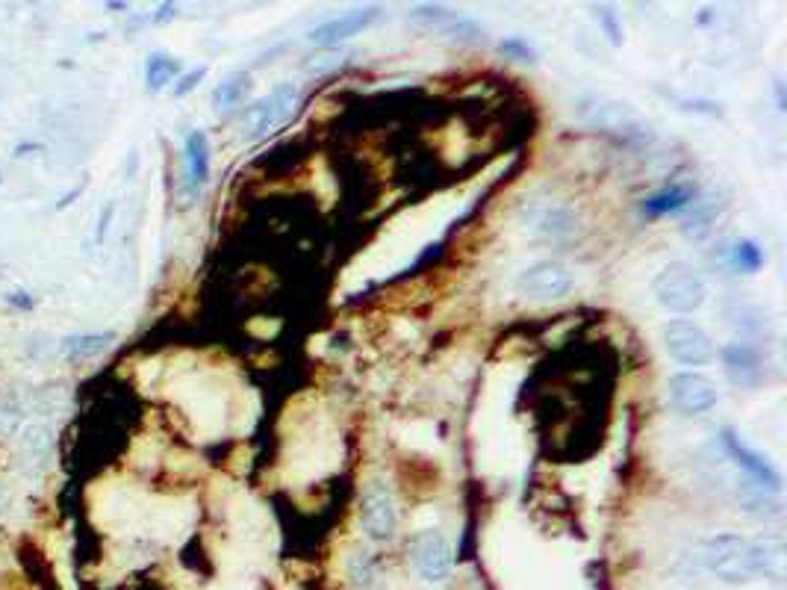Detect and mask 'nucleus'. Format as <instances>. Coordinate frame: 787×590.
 I'll return each mask as SVG.
<instances>
[{
	"instance_id": "nucleus-5",
	"label": "nucleus",
	"mask_w": 787,
	"mask_h": 590,
	"mask_svg": "<svg viewBox=\"0 0 787 590\" xmlns=\"http://www.w3.org/2000/svg\"><path fill=\"white\" fill-rule=\"evenodd\" d=\"M661 343L681 366H705L717 354L711 334L693 319H667L661 328Z\"/></svg>"
},
{
	"instance_id": "nucleus-14",
	"label": "nucleus",
	"mask_w": 787,
	"mask_h": 590,
	"mask_svg": "<svg viewBox=\"0 0 787 590\" xmlns=\"http://www.w3.org/2000/svg\"><path fill=\"white\" fill-rule=\"evenodd\" d=\"M752 546V567L755 576H764L773 585H782L787 579V543L779 531H764L749 540Z\"/></svg>"
},
{
	"instance_id": "nucleus-16",
	"label": "nucleus",
	"mask_w": 787,
	"mask_h": 590,
	"mask_svg": "<svg viewBox=\"0 0 787 590\" xmlns=\"http://www.w3.org/2000/svg\"><path fill=\"white\" fill-rule=\"evenodd\" d=\"M183 157H186V186L192 192H198L207 183V177H210V142H207V133L192 130L186 136Z\"/></svg>"
},
{
	"instance_id": "nucleus-3",
	"label": "nucleus",
	"mask_w": 787,
	"mask_h": 590,
	"mask_svg": "<svg viewBox=\"0 0 787 590\" xmlns=\"http://www.w3.org/2000/svg\"><path fill=\"white\" fill-rule=\"evenodd\" d=\"M298 101H301V89H298L295 83H278L272 92L260 95V98L242 113V118H239V133H242V139L257 142V139L269 136L272 130L283 127V124L292 118V113H295Z\"/></svg>"
},
{
	"instance_id": "nucleus-6",
	"label": "nucleus",
	"mask_w": 787,
	"mask_h": 590,
	"mask_svg": "<svg viewBox=\"0 0 787 590\" xmlns=\"http://www.w3.org/2000/svg\"><path fill=\"white\" fill-rule=\"evenodd\" d=\"M667 399H670L673 411L681 413V416H702V413L717 408L720 387L711 375H705L699 369H684V372H675L667 381Z\"/></svg>"
},
{
	"instance_id": "nucleus-21",
	"label": "nucleus",
	"mask_w": 787,
	"mask_h": 590,
	"mask_svg": "<svg viewBox=\"0 0 787 590\" xmlns=\"http://www.w3.org/2000/svg\"><path fill=\"white\" fill-rule=\"evenodd\" d=\"M348 59H351V51L342 48V45H339V48H319L313 57H307L304 71H307L310 77H322V74H331V71L342 68Z\"/></svg>"
},
{
	"instance_id": "nucleus-22",
	"label": "nucleus",
	"mask_w": 787,
	"mask_h": 590,
	"mask_svg": "<svg viewBox=\"0 0 787 590\" xmlns=\"http://www.w3.org/2000/svg\"><path fill=\"white\" fill-rule=\"evenodd\" d=\"M177 71H180L177 59L163 57V54H151V57H148V65H145V80H148V89H151V92H160V89H166L171 80L177 77Z\"/></svg>"
},
{
	"instance_id": "nucleus-12",
	"label": "nucleus",
	"mask_w": 787,
	"mask_h": 590,
	"mask_svg": "<svg viewBox=\"0 0 787 590\" xmlns=\"http://www.w3.org/2000/svg\"><path fill=\"white\" fill-rule=\"evenodd\" d=\"M378 15H381L378 6L342 12L337 18H328V21L316 24V27L307 33V42H313L316 48H339L342 42H348V39H354L357 33L369 30V27L378 21Z\"/></svg>"
},
{
	"instance_id": "nucleus-17",
	"label": "nucleus",
	"mask_w": 787,
	"mask_h": 590,
	"mask_svg": "<svg viewBox=\"0 0 787 590\" xmlns=\"http://www.w3.org/2000/svg\"><path fill=\"white\" fill-rule=\"evenodd\" d=\"M720 260L734 269V272H746V275H755L761 266H764V251L758 248V242L752 239H729L723 245V254Z\"/></svg>"
},
{
	"instance_id": "nucleus-13",
	"label": "nucleus",
	"mask_w": 787,
	"mask_h": 590,
	"mask_svg": "<svg viewBox=\"0 0 787 590\" xmlns=\"http://www.w3.org/2000/svg\"><path fill=\"white\" fill-rule=\"evenodd\" d=\"M723 366H726V375L731 378L734 387H743V390H755L764 384L767 378V363L761 352L749 343H729L723 352Z\"/></svg>"
},
{
	"instance_id": "nucleus-26",
	"label": "nucleus",
	"mask_w": 787,
	"mask_h": 590,
	"mask_svg": "<svg viewBox=\"0 0 787 590\" xmlns=\"http://www.w3.org/2000/svg\"><path fill=\"white\" fill-rule=\"evenodd\" d=\"M174 12H177V6H174V3H166V6H160V12L154 15V21H157V24L171 21V18H174Z\"/></svg>"
},
{
	"instance_id": "nucleus-7",
	"label": "nucleus",
	"mask_w": 787,
	"mask_h": 590,
	"mask_svg": "<svg viewBox=\"0 0 787 590\" xmlns=\"http://www.w3.org/2000/svg\"><path fill=\"white\" fill-rule=\"evenodd\" d=\"M519 228L528 236H537V239H566L578 231V216L561 204V201H552V198H534V201H525L522 210H519Z\"/></svg>"
},
{
	"instance_id": "nucleus-15",
	"label": "nucleus",
	"mask_w": 787,
	"mask_h": 590,
	"mask_svg": "<svg viewBox=\"0 0 787 590\" xmlns=\"http://www.w3.org/2000/svg\"><path fill=\"white\" fill-rule=\"evenodd\" d=\"M51 428L48 425H27L18 434V467L27 475H39L48 467L51 455Z\"/></svg>"
},
{
	"instance_id": "nucleus-9",
	"label": "nucleus",
	"mask_w": 787,
	"mask_h": 590,
	"mask_svg": "<svg viewBox=\"0 0 787 590\" xmlns=\"http://www.w3.org/2000/svg\"><path fill=\"white\" fill-rule=\"evenodd\" d=\"M720 446H723V452L729 455L731 461L737 464V470H743V475H746L752 484H758L761 490L776 493V496L782 493V472L773 467V461H770L767 455H761V452H755L752 446H746L734 428H723V431H720Z\"/></svg>"
},
{
	"instance_id": "nucleus-2",
	"label": "nucleus",
	"mask_w": 787,
	"mask_h": 590,
	"mask_svg": "<svg viewBox=\"0 0 787 590\" xmlns=\"http://www.w3.org/2000/svg\"><path fill=\"white\" fill-rule=\"evenodd\" d=\"M699 564L726 585H743V582L755 579L749 537H740L731 531L705 537L699 543Z\"/></svg>"
},
{
	"instance_id": "nucleus-20",
	"label": "nucleus",
	"mask_w": 787,
	"mask_h": 590,
	"mask_svg": "<svg viewBox=\"0 0 787 590\" xmlns=\"http://www.w3.org/2000/svg\"><path fill=\"white\" fill-rule=\"evenodd\" d=\"M248 89H251V77H248L245 71H236V74L225 77V80L216 86V92H213V104H216V110H219V113H227V110L239 107V104L245 101Z\"/></svg>"
},
{
	"instance_id": "nucleus-8",
	"label": "nucleus",
	"mask_w": 787,
	"mask_h": 590,
	"mask_svg": "<svg viewBox=\"0 0 787 590\" xmlns=\"http://www.w3.org/2000/svg\"><path fill=\"white\" fill-rule=\"evenodd\" d=\"M572 284H575L572 272L558 260H537L525 266L513 281L516 293L534 298V301H558L563 295H569Z\"/></svg>"
},
{
	"instance_id": "nucleus-25",
	"label": "nucleus",
	"mask_w": 787,
	"mask_h": 590,
	"mask_svg": "<svg viewBox=\"0 0 787 590\" xmlns=\"http://www.w3.org/2000/svg\"><path fill=\"white\" fill-rule=\"evenodd\" d=\"M204 77H207V68H204V65H201V68H192L189 74H183V77L177 80V86H174V95H177V98L189 95V92H192V89H195V86H198Z\"/></svg>"
},
{
	"instance_id": "nucleus-18",
	"label": "nucleus",
	"mask_w": 787,
	"mask_h": 590,
	"mask_svg": "<svg viewBox=\"0 0 787 590\" xmlns=\"http://www.w3.org/2000/svg\"><path fill=\"white\" fill-rule=\"evenodd\" d=\"M696 198V189L690 183H678V186H670L664 192H655L652 198L643 201V213L658 219V216H667V213H678L684 207H690Z\"/></svg>"
},
{
	"instance_id": "nucleus-24",
	"label": "nucleus",
	"mask_w": 787,
	"mask_h": 590,
	"mask_svg": "<svg viewBox=\"0 0 787 590\" xmlns=\"http://www.w3.org/2000/svg\"><path fill=\"white\" fill-rule=\"evenodd\" d=\"M596 21L602 24V30H605V36H608L611 45H622V24L617 21V12H614V9L599 6V9H596Z\"/></svg>"
},
{
	"instance_id": "nucleus-19",
	"label": "nucleus",
	"mask_w": 787,
	"mask_h": 590,
	"mask_svg": "<svg viewBox=\"0 0 787 590\" xmlns=\"http://www.w3.org/2000/svg\"><path fill=\"white\" fill-rule=\"evenodd\" d=\"M113 340V331L74 334V337H65V340H62V354H65V360H71V363H83V360H92V357L107 352V349L113 346Z\"/></svg>"
},
{
	"instance_id": "nucleus-27",
	"label": "nucleus",
	"mask_w": 787,
	"mask_h": 590,
	"mask_svg": "<svg viewBox=\"0 0 787 590\" xmlns=\"http://www.w3.org/2000/svg\"><path fill=\"white\" fill-rule=\"evenodd\" d=\"M110 219H113V204L104 210V216H101V228H98V239H104L107 236V228H110Z\"/></svg>"
},
{
	"instance_id": "nucleus-28",
	"label": "nucleus",
	"mask_w": 787,
	"mask_h": 590,
	"mask_svg": "<svg viewBox=\"0 0 787 590\" xmlns=\"http://www.w3.org/2000/svg\"><path fill=\"white\" fill-rule=\"evenodd\" d=\"M3 505H6V490L0 487V511H3Z\"/></svg>"
},
{
	"instance_id": "nucleus-23",
	"label": "nucleus",
	"mask_w": 787,
	"mask_h": 590,
	"mask_svg": "<svg viewBox=\"0 0 787 590\" xmlns=\"http://www.w3.org/2000/svg\"><path fill=\"white\" fill-rule=\"evenodd\" d=\"M499 51H502L507 59H516V62H537V59H540L537 48H534L531 42L519 39V36L502 39V42H499Z\"/></svg>"
},
{
	"instance_id": "nucleus-4",
	"label": "nucleus",
	"mask_w": 787,
	"mask_h": 590,
	"mask_svg": "<svg viewBox=\"0 0 787 590\" xmlns=\"http://www.w3.org/2000/svg\"><path fill=\"white\" fill-rule=\"evenodd\" d=\"M575 116L587 127L619 133V136H646L649 130L631 104L611 98V95H584L575 107Z\"/></svg>"
},
{
	"instance_id": "nucleus-1",
	"label": "nucleus",
	"mask_w": 787,
	"mask_h": 590,
	"mask_svg": "<svg viewBox=\"0 0 787 590\" xmlns=\"http://www.w3.org/2000/svg\"><path fill=\"white\" fill-rule=\"evenodd\" d=\"M652 295L655 301L670 310L675 316H687V313H696L699 307H705L708 301V281L702 278L699 269H693L690 263L684 260H673L667 263L655 281H652Z\"/></svg>"
},
{
	"instance_id": "nucleus-11",
	"label": "nucleus",
	"mask_w": 787,
	"mask_h": 590,
	"mask_svg": "<svg viewBox=\"0 0 787 590\" xmlns=\"http://www.w3.org/2000/svg\"><path fill=\"white\" fill-rule=\"evenodd\" d=\"M451 564H454V549H451V540L443 531L428 529L416 537V543H413V567H416L422 582H428V585L446 582L451 573Z\"/></svg>"
},
{
	"instance_id": "nucleus-10",
	"label": "nucleus",
	"mask_w": 787,
	"mask_h": 590,
	"mask_svg": "<svg viewBox=\"0 0 787 590\" xmlns=\"http://www.w3.org/2000/svg\"><path fill=\"white\" fill-rule=\"evenodd\" d=\"M360 523L372 540H390L398 529V508H395L393 487L381 478L369 481L360 499Z\"/></svg>"
}]
</instances>
